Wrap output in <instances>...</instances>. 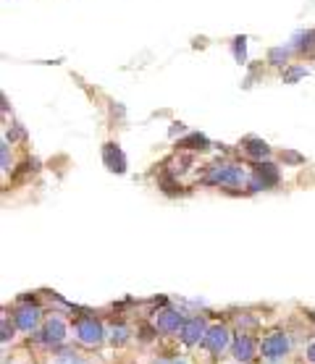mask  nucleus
I'll return each mask as SVG.
<instances>
[{
    "label": "nucleus",
    "instance_id": "1",
    "mask_svg": "<svg viewBox=\"0 0 315 364\" xmlns=\"http://www.w3.org/2000/svg\"><path fill=\"white\" fill-rule=\"evenodd\" d=\"M297 362V338L286 328L260 331V364H294Z\"/></svg>",
    "mask_w": 315,
    "mask_h": 364
},
{
    "label": "nucleus",
    "instance_id": "14",
    "mask_svg": "<svg viewBox=\"0 0 315 364\" xmlns=\"http://www.w3.org/2000/svg\"><path fill=\"white\" fill-rule=\"evenodd\" d=\"M148 364H197V359L192 351L179 348V351H166V354H153Z\"/></svg>",
    "mask_w": 315,
    "mask_h": 364
},
{
    "label": "nucleus",
    "instance_id": "6",
    "mask_svg": "<svg viewBox=\"0 0 315 364\" xmlns=\"http://www.w3.org/2000/svg\"><path fill=\"white\" fill-rule=\"evenodd\" d=\"M11 317H14V323H16L19 333H21V338H34V333L40 331V325L45 323V306H40L37 301H19L14 309H11Z\"/></svg>",
    "mask_w": 315,
    "mask_h": 364
},
{
    "label": "nucleus",
    "instance_id": "4",
    "mask_svg": "<svg viewBox=\"0 0 315 364\" xmlns=\"http://www.w3.org/2000/svg\"><path fill=\"white\" fill-rule=\"evenodd\" d=\"M234 336H237V331H234V325L229 323V320H213L205 333V338H202L200 351L207 354V359H210L213 364L221 362L224 356L232 354Z\"/></svg>",
    "mask_w": 315,
    "mask_h": 364
},
{
    "label": "nucleus",
    "instance_id": "3",
    "mask_svg": "<svg viewBox=\"0 0 315 364\" xmlns=\"http://www.w3.org/2000/svg\"><path fill=\"white\" fill-rule=\"evenodd\" d=\"M71 333H74V343L90 351H103L108 346V331H105V320L92 312H79L71 315Z\"/></svg>",
    "mask_w": 315,
    "mask_h": 364
},
{
    "label": "nucleus",
    "instance_id": "15",
    "mask_svg": "<svg viewBox=\"0 0 315 364\" xmlns=\"http://www.w3.org/2000/svg\"><path fill=\"white\" fill-rule=\"evenodd\" d=\"M299 362H302V364H315V336H310L305 346L299 348Z\"/></svg>",
    "mask_w": 315,
    "mask_h": 364
},
{
    "label": "nucleus",
    "instance_id": "5",
    "mask_svg": "<svg viewBox=\"0 0 315 364\" xmlns=\"http://www.w3.org/2000/svg\"><path fill=\"white\" fill-rule=\"evenodd\" d=\"M184 323H187V315L182 309H174V306H158L155 312L150 315V331H153L155 338L176 341Z\"/></svg>",
    "mask_w": 315,
    "mask_h": 364
},
{
    "label": "nucleus",
    "instance_id": "18",
    "mask_svg": "<svg viewBox=\"0 0 315 364\" xmlns=\"http://www.w3.org/2000/svg\"><path fill=\"white\" fill-rule=\"evenodd\" d=\"M294 364H302V362H294Z\"/></svg>",
    "mask_w": 315,
    "mask_h": 364
},
{
    "label": "nucleus",
    "instance_id": "12",
    "mask_svg": "<svg viewBox=\"0 0 315 364\" xmlns=\"http://www.w3.org/2000/svg\"><path fill=\"white\" fill-rule=\"evenodd\" d=\"M0 364H42V356L29 341H24L16 348H11L9 354H3Z\"/></svg>",
    "mask_w": 315,
    "mask_h": 364
},
{
    "label": "nucleus",
    "instance_id": "17",
    "mask_svg": "<svg viewBox=\"0 0 315 364\" xmlns=\"http://www.w3.org/2000/svg\"><path fill=\"white\" fill-rule=\"evenodd\" d=\"M216 364H257V362H239V359H234V356H224V359Z\"/></svg>",
    "mask_w": 315,
    "mask_h": 364
},
{
    "label": "nucleus",
    "instance_id": "7",
    "mask_svg": "<svg viewBox=\"0 0 315 364\" xmlns=\"http://www.w3.org/2000/svg\"><path fill=\"white\" fill-rule=\"evenodd\" d=\"M98 351H90V348H82L71 343V346L56 348V351H45L42 356V364H103L100 356H95Z\"/></svg>",
    "mask_w": 315,
    "mask_h": 364
},
{
    "label": "nucleus",
    "instance_id": "10",
    "mask_svg": "<svg viewBox=\"0 0 315 364\" xmlns=\"http://www.w3.org/2000/svg\"><path fill=\"white\" fill-rule=\"evenodd\" d=\"M105 331H108V346L121 351V348H129L134 346V341H137V331H134V325L124 317H116V320H105Z\"/></svg>",
    "mask_w": 315,
    "mask_h": 364
},
{
    "label": "nucleus",
    "instance_id": "16",
    "mask_svg": "<svg viewBox=\"0 0 315 364\" xmlns=\"http://www.w3.org/2000/svg\"><path fill=\"white\" fill-rule=\"evenodd\" d=\"M249 155H255V158H266L268 155V147L263 144V141H252V147L247 149Z\"/></svg>",
    "mask_w": 315,
    "mask_h": 364
},
{
    "label": "nucleus",
    "instance_id": "2",
    "mask_svg": "<svg viewBox=\"0 0 315 364\" xmlns=\"http://www.w3.org/2000/svg\"><path fill=\"white\" fill-rule=\"evenodd\" d=\"M40 354L45 351H56V348L71 346L74 343V333H71V317L61 315V312H50L45 317V323L40 325V331L34 333V338H29Z\"/></svg>",
    "mask_w": 315,
    "mask_h": 364
},
{
    "label": "nucleus",
    "instance_id": "8",
    "mask_svg": "<svg viewBox=\"0 0 315 364\" xmlns=\"http://www.w3.org/2000/svg\"><path fill=\"white\" fill-rule=\"evenodd\" d=\"M210 317L207 315H190L187 317V323L182 325V331H179V348H187V351H195V348L202 346V338H205L207 328H210Z\"/></svg>",
    "mask_w": 315,
    "mask_h": 364
},
{
    "label": "nucleus",
    "instance_id": "9",
    "mask_svg": "<svg viewBox=\"0 0 315 364\" xmlns=\"http://www.w3.org/2000/svg\"><path fill=\"white\" fill-rule=\"evenodd\" d=\"M237 331V328H234ZM239 362H257L260 364V333L255 331H237L232 343V354Z\"/></svg>",
    "mask_w": 315,
    "mask_h": 364
},
{
    "label": "nucleus",
    "instance_id": "11",
    "mask_svg": "<svg viewBox=\"0 0 315 364\" xmlns=\"http://www.w3.org/2000/svg\"><path fill=\"white\" fill-rule=\"evenodd\" d=\"M247 171H244V166H218L210 171V176H207V181L210 183H218V186H232V189H237V186H242V183L247 181Z\"/></svg>",
    "mask_w": 315,
    "mask_h": 364
},
{
    "label": "nucleus",
    "instance_id": "13",
    "mask_svg": "<svg viewBox=\"0 0 315 364\" xmlns=\"http://www.w3.org/2000/svg\"><path fill=\"white\" fill-rule=\"evenodd\" d=\"M19 328L16 323H14V317L9 315V312H3V317H0V348H3V354H9L11 348L19 346V338L21 336H16Z\"/></svg>",
    "mask_w": 315,
    "mask_h": 364
}]
</instances>
